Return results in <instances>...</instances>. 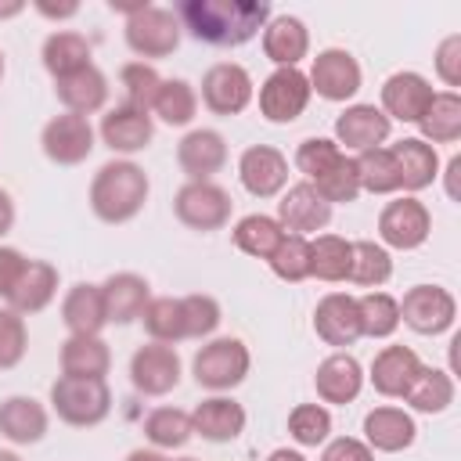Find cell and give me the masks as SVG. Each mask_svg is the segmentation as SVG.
<instances>
[{
    "label": "cell",
    "mask_w": 461,
    "mask_h": 461,
    "mask_svg": "<svg viewBox=\"0 0 461 461\" xmlns=\"http://www.w3.org/2000/svg\"><path fill=\"white\" fill-rule=\"evenodd\" d=\"M173 14L198 43L241 47L270 22V4L263 0H180Z\"/></svg>",
    "instance_id": "obj_1"
},
{
    "label": "cell",
    "mask_w": 461,
    "mask_h": 461,
    "mask_svg": "<svg viewBox=\"0 0 461 461\" xmlns=\"http://www.w3.org/2000/svg\"><path fill=\"white\" fill-rule=\"evenodd\" d=\"M148 173L130 158L104 162L90 180V209L101 223H130L148 202Z\"/></svg>",
    "instance_id": "obj_2"
},
{
    "label": "cell",
    "mask_w": 461,
    "mask_h": 461,
    "mask_svg": "<svg viewBox=\"0 0 461 461\" xmlns=\"http://www.w3.org/2000/svg\"><path fill=\"white\" fill-rule=\"evenodd\" d=\"M50 411L72 425V429H90L101 425L112 411V393L104 378H72L58 375L50 382Z\"/></svg>",
    "instance_id": "obj_3"
},
{
    "label": "cell",
    "mask_w": 461,
    "mask_h": 461,
    "mask_svg": "<svg viewBox=\"0 0 461 461\" xmlns=\"http://www.w3.org/2000/svg\"><path fill=\"white\" fill-rule=\"evenodd\" d=\"M126 47L137 58H169L180 47V22L169 7L158 4H137L126 7Z\"/></svg>",
    "instance_id": "obj_4"
},
{
    "label": "cell",
    "mask_w": 461,
    "mask_h": 461,
    "mask_svg": "<svg viewBox=\"0 0 461 461\" xmlns=\"http://www.w3.org/2000/svg\"><path fill=\"white\" fill-rule=\"evenodd\" d=\"M249 367H252L249 346H245L241 339H230V335L205 342V346L194 353V360H191L194 382H198L202 389H212V393H227V389H234V385H241L245 375H249Z\"/></svg>",
    "instance_id": "obj_5"
},
{
    "label": "cell",
    "mask_w": 461,
    "mask_h": 461,
    "mask_svg": "<svg viewBox=\"0 0 461 461\" xmlns=\"http://www.w3.org/2000/svg\"><path fill=\"white\" fill-rule=\"evenodd\" d=\"M230 194L212 184V180H187L176 194H173V212L184 227L191 230H202V234H212L220 227L230 223Z\"/></svg>",
    "instance_id": "obj_6"
},
{
    "label": "cell",
    "mask_w": 461,
    "mask_h": 461,
    "mask_svg": "<svg viewBox=\"0 0 461 461\" xmlns=\"http://www.w3.org/2000/svg\"><path fill=\"white\" fill-rule=\"evenodd\" d=\"M432 234V212L425 202H418L414 194H403L396 202H385L378 212V238L385 249H421Z\"/></svg>",
    "instance_id": "obj_7"
},
{
    "label": "cell",
    "mask_w": 461,
    "mask_h": 461,
    "mask_svg": "<svg viewBox=\"0 0 461 461\" xmlns=\"http://www.w3.org/2000/svg\"><path fill=\"white\" fill-rule=\"evenodd\" d=\"M396 303H400V321L418 335H443L454 328L457 299L439 285H414Z\"/></svg>",
    "instance_id": "obj_8"
},
{
    "label": "cell",
    "mask_w": 461,
    "mask_h": 461,
    "mask_svg": "<svg viewBox=\"0 0 461 461\" xmlns=\"http://www.w3.org/2000/svg\"><path fill=\"white\" fill-rule=\"evenodd\" d=\"M252 76L238 61H216L202 76V104L212 115H241L252 104Z\"/></svg>",
    "instance_id": "obj_9"
},
{
    "label": "cell",
    "mask_w": 461,
    "mask_h": 461,
    "mask_svg": "<svg viewBox=\"0 0 461 461\" xmlns=\"http://www.w3.org/2000/svg\"><path fill=\"white\" fill-rule=\"evenodd\" d=\"M310 79L299 68H274L259 83V115L267 122H295L310 104Z\"/></svg>",
    "instance_id": "obj_10"
},
{
    "label": "cell",
    "mask_w": 461,
    "mask_h": 461,
    "mask_svg": "<svg viewBox=\"0 0 461 461\" xmlns=\"http://www.w3.org/2000/svg\"><path fill=\"white\" fill-rule=\"evenodd\" d=\"M40 148L54 166H79L90 158L94 151V126L86 115L76 112H61L54 115L43 133H40Z\"/></svg>",
    "instance_id": "obj_11"
},
{
    "label": "cell",
    "mask_w": 461,
    "mask_h": 461,
    "mask_svg": "<svg viewBox=\"0 0 461 461\" xmlns=\"http://www.w3.org/2000/svg\"><path fill=\"white\" fill-rule=\"evenodd\" d=\"M310 94L324 97V101H349L360 83H364V72L357 65V58L342 47H328L313 58L310 65Z\"/></svg>",
    "instance_id": "obj_12"
},
{
    "label": "cell",
    "mask_w": 461,
    "mask_h": 461,
    "mask_svg": "<svg viewBox=\"0 0 461 461\" xmlns=\"http://www.w3.org/2000/svg\"><path fill=\"white\" fill-rule=\"evenodd\" d=\"M130 382L144 396H166L180 385V357L166 342L137 346L130 357Z\"/></svg>",
    "instance_id": "obj_13"
},
{
    "label": "cell",
    "mask_w": 461,
    "mask_h": 461,
    "mask_svg": "<svg viewBox=\"0 0 461 461\" xmlns=\"http://www.w3.org/2000/svg\"><path fill=\"white\" fill-rule=\"evenodd\" d=\"M238 180L252 198H274L288 187V158L274 144H252L238 158Z\"/></svg>",
    "instance_id": "obj_14"
},
{
    "label": "cell",
    "mask_w": 461,
    "mask_h": 461,
    "mask_svg": "<svg viewBox=\"0 0 461 461\" xmlns=\"http://www.w3.org/2000/svg\"><path fill=\"white\" fill-rule=\"evenodd\" d=\"M288 234H317L321 227H328L331 220V205L313 191L310 180H299L292 187H285L281 202H277V216H274Z\"/></svg>",
    "instance_id": "obj_15"
},
{
    "label": "cell",
    "mask_w": 461,
    "mask_h": 461,
    "mask_svg": "<svg viewBox=\"0 0 461 461\" xmlns=\"http://www.w3.org/2000/svg\"><path fill=\"white\" fill-rule=\"evenodd\" d=\"M313 331L324 346H335V349H346L353 346L364 331H360V310H357V299L349 292H328L317 310H313Z\"/></svg>",
    "instance_id": "obj_16"
},
{
    "label": "cell",
    "mask_w": 461,
    "mask_h": 461,
    "mask_svg": "<svg viewBox=\"0 0 461 461\" xmlns=\"http://www.w3.org/2000/svg\"><path fill=\"white\" fill-rule=\"evenodd\" d=\"M389 130H393V122L385 119L382 108H375V104H349L335 119V144L360 155V151L382 148L389 140Z\"/></svg>",
    "instance_id": "obj_17"
},
{
    "label": "cell",
    "mask_w": 461,
    "mask_h": 461,
    "mask_svg": "<svg viewBox=\"0 0 461 461\" xmlns=\"http://www.w3.org/2000/svg\"><path fill=\"white\" fill-rule=\"evenodd\" d=\"M97 133H101V140H104L108 151H115V155H137V151H144L151 144L155 122H151V112L119 104L108 115H101V130Z\"/></svg>",
    "instance_id": "obj_18"
},
{
    "label": "cell",
    "mask_w": 461,
    "mask_h": 461,
    "mask_svg": "<svg viewBox=\"0 0 461 461\" xmlns=\"http://www.w3.org/2000/svg\"><path fill=\"white\" fill-rule=\"evenodd\" d=\"M432 83L421 72H393L382 83V112L385 119H400V122H418L432 101Z\"/></svg>",
    "instance_id": "obj_19"
},
{
    "label": "cell",
    "mask_w": 461,
    "mask_h": 461,
    "mask_svg": "<svg viewBox=\"0 0 461 461\" xmlns=\"http://www.w3.org/2000/svg\"><path fill=\"white\" fill-rule=\"evenodd\" d=\"M176 166L187 180H212L227 166V140L216 130H191L176 144Z\"/></svg>",
    "instance_id": "obj_20"
},
{
    "label": "cell",
    "mask_w": 461,
    "mask_h": 461,
    "mask_svg": "<svg viewBox=\"0 0 461 461\" xmlns=\"http://www.w3.org/2000/svg\"><path fill=\"white\" fill-rule=\"evenodd\" d=\"M313 389H317V396L324 400V403H353L357 396H360V389H364V367H360V360L353 357V353H331V357H324L321 364H317V371H313Z\"/></svg>",
    "instance_id": "obj_21"
},
{
    "label": "cell",
    "mask_w": 461,
    "mask_h": 461,
    "mask_svg": "<svg viewBox=\"0 0 461 461\" xmlns=\"http://www.w3.org/2000/svg\"><path fill=\"white\" fill-rule=\"evenodd\" d=\"M418 439V425L403 407H375L364 414V443L382 454H400Z\"/></svg>",
    "instance_id": "obj_22"
},
{
    "label": "cell",
    "mask_w": 461,
    "mask_h": 461,
    "mask_svg": "<svg viewBox=\"0 0 461 461\" xmlns=\"http://www.w3.org/2000/svg\"><path fill=\"white\" fill-rule=\"evenodd\" d=\"M58 295V267L47 259H29L25 270L18 274L14 288L7 292V306L22 317L40 313L50 306V299Z\"/></svg>",
    "instance_id": "obj_23"
},
{
    "label": "cell",
    "mask_w": 461,
    "mask_h": 461,
    "mask_svg": "<svg viewBox=\"0 0 461 461\" xmlns=\"http://www.w3.org/2000/svg\"><path fill=\"white\" fill-rule=\"evenodd\" d=\"M310 50V29L295 14H277L263 25V54L277 68H299V61Z\"/></svg>",
    "instance_id": "obj_24"
},
{
    "label": "cell",
    "mask_w": 461,
    "mask_h": 461,
    "mask_svg": "<svg viewBox=\"0 0 461 461\" xmlns=\"http://www.w3.org/2000/svg\"><path fill=\"white\" fill-rule=\"evenodd\" d=\"M393 162H396V176H400V187L407 194L414 191H425L432 187V180L439 176V155L432 144H425L421 137H403L389 148Z\"/></svg>",
    "instance_id": "obj_25"
},
{
    "label": "cell",
    "mask_w": 461,
    "mask_h": 461,
    "mask_svg": "<svg viewBox=\"0 0 461 461\" xmlns=\"http://www.w3.org/2000/svg\"><path fill=\"white\" fill-rule=\"evenodd\" d=\"M101 295H104L108 324H130V321H140V313L151 299V288H148V277H140L133 270H119V274L104 277Z\"/></svg>",
    "instance_id": "obj_26"
},
{
    "label": "cell",
    "mask_w": 461,
    "mask_h": 461,
    "mask_svg": "<svg viewBox=\"0 0 461 461\" xmlns=\"http://www.w3.org/2000/svg\"><path fill=\"white\" fill-rule=\"evenodd\" d=\"M191 429L209 443H234L245 432V407L230 396H209L194 407Z\"/></svg>",
    "instance_id": "obj_27"
},
{
    "label": "cell",
    "mask_w": 461,
    "mask_h": 461,
    "mask_svg": "<svg viewBox=\"0 0 461 461\" xmlns=\"http://www.w3.org/2000/svg\"><path fill=\"white\" fill-rule=\"evenodd\" d=\"M50 429V414L40 400L32 396H7L0 400V436L18 443V447H29V443H40Z\"/></svg>",
    "instance_id": "obj_28"
},
{
    "label": "cell",
    "mask_w": 461,
    "mask_h": 461,
    "mask_svg": "<svg viewBox=\"0 0 461 461\" xmlns=\"http://www.w3.org/2000/svg\"><path fill=\"white\" fill-rule=\"evenodd\" d=\"M54 94L58 101L65 104V112H76V115H94L104 108L108 101V76L97 68V65H86L72 76H61L54 79Z\"/></svg>",
    "instance_id": "obj_29"
},
{
    "label": "cell",
    "mask_w": 461,
    "mask_h": 461,
    "mask_svg": "<svg viewBox=\"0 0 461 461\" xmlns=\"http://www.w3.org/2000/svg\"><path fill=\"white\" fill-rule=\"evenodd\" d=\"M418 371H421V360H418V353L411 346H385V349L375 353L367 378H371L375 393L403 400V393H407V385L414 382Z\"/></svg>",
    "instance_id": "obj_30"
},
{
    "label": "cell",
    "mask_w": 461,
    "mask_h": 461,
    "mask_svg": "<svg viewBox=\"0 0 461 461\" xmlns=\"http://www.w3.org/2000/svg\"><path fill=\"white\" fill-rule=\"evenodd\" d=\"M61 321L68 335H101V328L108 324L101 285H90V281L72 285L61 299Z\"/></svg>",
    "instance_id": "obj_31"
},
{
    "label": "cell",
    "mask_w": 461,
    "mask_h": 461,
    "mask_svg": "<svg viewBox=\"0 0 461 461\" xmlns=\"http://www.w3.org/2000/svg\"><path fill=\"white\" fill-rule=\"evenodd\" d=\"M61 375L72 378H104L112 367V349L101 335H68L61 342Z\"/></svg>",
    "instance_id": "obj_32"
},
{
    "label": "cell",
    "mask_w": 461,
    "mask_h": 461,
    "mask_svg": "<svg viewBox=\"0 0 461 461\" xmlns=\"http://www.w3.org/2000/svg\"><path fill=\"white\" fill-rule=\"evenodd\" d=\"M90 54H94L90 40H86L83 32H76V29H58V32H50V36L43 40V50H40L43 68H47L54 79L72 76V72L94 65Z\"/></svg>",
    "instance_id": "obj_33"
},
{
    "label": "cell",
    "mask_w": 461,
    "mask_h": 461,
    "mask_svg": "<svg viewBox=\"0 0 461 461\" xmlns=\"http://www.w3.org/2000/svg\"><path fill=\"white\" fill-rule=\"evenodd\" d=\"M425 144H454L461 137V97L457 90H436L425 115L418 119Z\"/></svg>",
    "instance_id": "obj_34"
},
{
    "label": "cell",
    "mask_w": 461,
    "mask_h": 461,
    "mask_svg": "<svg viewBox=\"0 0 461 461\" xmlns=\"http://www.w3.org/2000/svg\"><path fill=\"white\" fill-rule=\"evenodd\" d=\"M349 263H353V241L342 234H317L310 241V277L317 281H349Z\"/></svg>",
    "instance_id": "obj_35"
},
{
    "label": "cell",
    "mask_w": 461,
    "mask_h": 461,
    "mask_svg": "<svg viewBox=\"0 0 461 461\" xmlns=\"http://www.w3.org/2000/svg\"><path fill=\"white\" fill-rule=\"evenodd\" d=\"M403 400H407L414 411H421V414H443V411L454 403V378H450V371H443V367H425V364H421V371H418L414 382L407 385Z\"/></svg>",
    "instance_id": "obj_36"
},
{
    "label": "cell",
    "mask_w": 461,
    "mask_h": 461,
    "mask_svg": "<svg viewBox=\"0 0 461 461\" xmlns=\"http://www.w3.org/2000/svg\"><path fill=\"white\" fill-rule=\"evenodd\" d=\"M281 238H285V227L263 212H249L234 223V245L252 259H270L274 249L281 245Z\"/></svg>",
    "instance_id": "obj_37"
},
{
    "label": "cell",
    "mask_w": 461,
    "mask_h": 461,
    "mask_svg": "<svg viewBox=\"0 0 461 461\" xmlns=\"http://www.w3.org/2000/svg\"><path fill=\"white\" fill-rule=\"evenodd\" d=\"M393 277V256L385 245L371 241V238H360L353 241V263H349V281L360 285V288H382L385 281Z\"/></svg>",
    "instance_id": "obj_38"
},
{
    "label": "cell",
    "mask_w": 461,
    "mask_h": 461,
    "mask_svg": "<svg viewBox=\"0 0 461 461\" xmlns=\"http://www.w3.org/2000/svg\"><path fill=\"white\" fill-rule=\"evenodd\" d=\"M144 436L155 450H180L194 429H191V414L180 411V407H155L148 418H144Z\"/></svg>",
    "instance_id": "obj_39"
},
{
    "label": "cell",
    "mask_w": 461,
    "mask_h": 461,
    "mask_svg": "<svg viewBox=\"0 0 461 461\" xmlns=\"http://www.w3.org/2000/svg\"><path fill=\"white\" fill-rule=\"evenodd\" d=\"M151 112L166 122V126H187L198 112V90L187 79H162Z\"/></svg>",
    "instance_id": "obj_40"
},
{
    "label": "cell",
    "mask_w": 461,
    "mask_h": 461,
    "mask_svg": "<svg viewBox=\"0 0 461 461\" xmlns=\"http://www.w3.org/2000/svg\"><path fill=\"white\" fill-rule=\"evenodd\" d=\"M140 324H144V331L151 335V342L173 346V342L187 339V331H184V306H180V299H173V295H155V299H148V306H144V313H140Z\"/></svg>",
    "instance_id": "obj_41"
},
{
    "label": "cell",
    "mask_w": 461,
    "mask_h": 461,
    "mask_svg": "<svg viewBox=\"0 0 461 461\" xmlns=\"http://www.w3.org/2000/svg\"><path fill=\"white\" fill-rule=\"evenodd\" d=\"M360 310V331L367 339H389L400 328V303L389 292H364L357 299Z\"/></svg>",
    "instance_id": "obj_42"
},
{
    "label": "cell",
    "mask_w": 461,
    "mask_h": 461,
    "mask_svg": "<svg viewBox=\"0 0 461 461\" xmlns=\"http://www.w3.org/2000/svg\"><path fill=\"white\" fill-rule=\"evenodd\" d=\"M313 184V191L328 202V205H339V202H353L357 194H360V176H357V162L342 151L321 176H313L310 180Z\"/></svg>",
    "instance_id": "obj_43"
},
{
    "label": "cell",
    "mask_w": 461,
    "mask_h": 461,
    "mask_svg": "<svg viewBox=\"0 0 461 461\" xmlns=\"http://www.w3.org/2000/svg\"><path fill=\"white\" fill-rule=\"evenodd\" d=\"M353 162H357L360 191H371V194H393V191H400V176H396V162H393L389 148L360 151Z\"/></svg>",
    "instance_id": "obj_44"
},
{
    "label": "cell",
    "mask_w": 461,
    "mask_h": 461,
    "mask_svg": "<svg viewBox=\"0 0 461 461\" xmlns=\"http://www.w3.org/2000/svg\"><path fill=\"white\" fill-rule=\"evenodd\" d=\"M267 263H270V270H274L281 281H288V285L306 281V277H310V238H303V234H285L281 245L274 249V256H270Z\"/></svg>",
    "instance_id": "obj_45"
},
{
    "label": "cell",
    "mask_w": 461,
    "mask_h": 461,
    "mask_svg": "<svg viewBox=\"0 0 461 461\" xmlns=\"http://www.w3.org/2000/svg\"><path fill=\"white\" fill-rule=\"evenodd\" d=\"M288 436L299 447H321L331 436V414L321 403H295L288 414Z\"/></svg>",
    "instance_id": "obj_46"
},
{
    "label": "cell",
    "mask_w": 461,
    "mask_h": 461,
    "mask_svg": "<svg viewBox=\"0 0 461 461\" xmlns=\"http://www.w3.org/2000/svg\"><path fill=\"white\" fill-rule=\"evenodd\" d=\"M119 83H122V94H126V104L130 108L151 112V101H155V94L162 86V76L148 61H126L119 68Z\"/></svg>",
    "instance_id": "obj_47"
},
{
    "label": "cell",
    "mask_w": 461,
    "mask_h": 461,
    "mask_svg": "<svg viewBox=\"0 0 461 461\" xmlns=\"http://www.w3.org/2000/svg\"><path fill=\"white\" fill-rule=\"evenodd\" d=\"M180 306H184V331H187V339H209L220 328V321H223L220 303L212 295H205V292L184 295Z\"/></svg>",
    "instance_id": "obj_48"
},
{
    "label": "cell",
    "mask_w": 461,
    "mask_h": 461,
    "mask_svg": "<svg viewBox=\"0 0 461 461\" xmlns=\"http://www.w3.org/2000/svg\"><path fill=\"white\" fill-rule=\"evenodd\" d=\"M29 353V328L25 317L14 313L11 306H0V371H11L25 360Z\"/></svg>",
    "instance_id": "obj_49"
},
{
    "label": "cell",
    "mask_w": 461,
    "mask_h": 461,
    "mask_svg": "<svg viewBox=\"0 0 461 461\" xmlns=\"http://www.w3.org/2000/svg\"><path fill=\"white\" fill-rule=\"evenodd\" d=\"M339 155H342V148H339L335 140H328V137H306V140L295 148V158H292V162H295L299 173H306V176L313 180V176H321Z\"/></svg>",
    "instance_id": "obj_50"
},
{
    "label": "cell",
    "mask_w": 461,
    "mask_h": 461,
    "mask_svg": "<svg viewBox=\"0 0 461 461\" xmlns=\"http://www.w3.org/2000/svg\"><path fill=\"white\" fill-rule=\"evenodd\" d=\"M436 76L450 90L461 86V36L457 32H450V36L439 40V47H436Z\"/></svg>",
    "instance_id": "obj_51"
},
{
    "label": "cell",
    "mask_w": 461,
    "mask_h": 461,
    "mask_svg": "<svg viewBox=\"0 0 461 461\" xmlns=\"http://www.w3.org/2000/svg\"><path fill=\"white\" fill-rule=\"evenodd\" d=\"M321 461H375V450L357 436H335L324 443Z\"/></svg>",
    "instance_id": "obj_52"
},
{
    "label": "cell",
    "mask_w": 461,
    "mask_h": 461,
    "mask_svg": "<svg viewBox=\"0 0 461 461\" xmlns=\"http://www.w3.org/2000/svg\"><path fill=\"white\" fill-rule=\"evenodd\" d=\"M25 256L18 252V249H11V245H0V295L7 299V292L14 288V281H18V274L25 270Z\"/></svg>",
    "instance_id": "obj_53"
},
{
    "label": "cell",
    "mask_w": 461,
    "mask_h": 461,
    "mask_svg": "<svg viewBox=\"0 0 461 461\" xmlns=\"http://www.w3.org/2000/svg\"><path fill=\"white\" fill-rule=\"evenodd\" d=\"M36 11L43 14V18H72L76 11H79V4H47V0H36Z\"/></svg>",
    "instance_id": "obj_54"
},
{
    "label": "cell",
    "mask_w": 461,
    "mask_h": 461,
    "mask_svg": "<svg viewBox=\"0 0 461 461\" xmlns=\"http://www.w3.org/2000/svg\"><path fill=\"white\" fill-rule=\"evenodd\" d=\"M11 227H14V202H11V194L0 187V238H4Z\"/></svg>",
    "instance_id": "obj_55"
},
{
    "label": "cell",
    "mask_w": 461,
    "mask_h": 461,
    "mask_svg": "<svg viewBox=\"0 0 461 461\" xmlns=\"http://www.w3.org/2000/svg\"><path fill=\"white\" fill-rule=\"evenodd\" d=\"M457 173H461V158H457V155H454V158H450V162H447V194H450V198H454V202H457V198H461V194H457Z\"/></svg>",
    "instance_id": "obj_56"
},
{
    "label": "cell",
    "mask_w": 461,
    "mask_h": 461,
    "mask_svg": "<svg viewBox=\"0 0 461 461\" xmlns=\"http://www.w3.org/2000/svg\"><path fill=\"white\" fill-rule=\"evenodd\" d=\"M126 461H169V457H166L162 450H155V447H151V450L137 447V450H130V454H126Z\"/></svg>",
    "instance_id": "obj_57"
},
{
    "label": "cell",
    "mask_w": 461,
    "mask_h": 461,
    "mask_svg": "<svg viewBox=\"0 0 461 461\" xmlns=\"http://www.w3.org/2000/svg\"><path fill=\"white\" fill-rule=\"evenodd\" d=\"M267 461H306V457H303L299 450H288V447H277V450H274V454H270Z\"/></svg>",
    "instance_id": "obj_58"
},
{
    "label": "cell",
    "mask_w": 461,
    "mask_h": 461,
    "mask_svg": "<svg viewBox=\"0 0 461 461\" xmlns=\"http://www.w3.org/2000/svg\"><path fill=\"white\" fill-rule=\"evenodd\" d=\"M22 11H25V4H18V0H14V4H0V18H14V14H22Z\"/></svg>",
    "instance_id": "obj_59"
},
{
    "label": "cell",
    "mask_w": 461,
    "mask_h": 461,
    "mask_svg": "<svg viewBox=\"0 0 461 461\" xmlns=\"http://www.w3.org/2000/svg\"><path fill=\"white\" fill-rule=\"evenodd\" d=\"M0 461H22V457H18L14 450H4V447H0Z\"/></svg>",
    "instance_id": "obj_60"
},
{
    "label": "cell",
    "mask_w": 461,
    "mask_h": 461,
    "mask_svg": "<svg viewBox=\"0 0 461 461\" xmlns=\"http://www.w3.org/2000/svg\"><path fill=\"white\" fill-rule=\"evenodd\" d=\"M0 79H4V54H0Z\"/></svg>",
    "instance_id": "obj_61"
},
{
    "label": "cell",
    "mask_w": 461,
    "mask_h": 461,
    "mask_svg": "<svg viewBox=\"0 0 461 461\" xmlns=\"http://www.w3.org/2000/svg\"><path fill=\"white\" fill-rule=\"evenodd\" d=\"M176 461H198V457H176Z\"/></svg>",
    "instance_id": "obj_62"
}]
</instances>
